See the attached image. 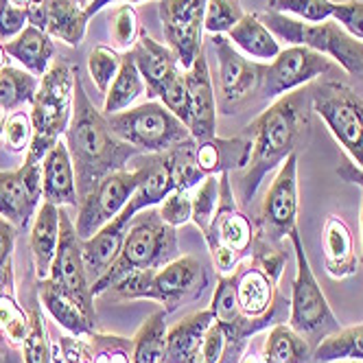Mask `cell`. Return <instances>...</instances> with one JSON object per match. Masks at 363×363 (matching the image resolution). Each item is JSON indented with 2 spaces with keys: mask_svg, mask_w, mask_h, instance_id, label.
Returning <instances> with one entry per match:
<instances>
[{
  "mask_svg": "<svg viewBox=\"0 0 363 363\" xmlns=\"http://www.w3.org/2000/svg\"><path fill=\"white\" fill-rule=\"evenodd\" d=\"M60 344H62L66 363H94L88 337L64 335V337H60Z\"/></svg>",
  "mask_w": 363,
  "mask_h": 363,
  "instance_id": "cell-52",
  "label": "cell"
},
{
  "mask_svg": "<svg viewBox=\"0 0 363 363\" xmlns=\"http://www.w3.org/2000/svg\"><path fill=\"white\" fill-rule=\"evenodd\" d=\"M16 239H18V228L9 223L5 217H0V265L13 261Z\"/></svg>",
  "mask_w": 363,
  "mask_h": 363,
  "instance_id": "cell-53",
  "label": "cell"
},
{
  "mask_svg": "<svg viewBox=\"0 0 363 363\" xmlns=\"http://www.w3.org/2000/svg\"><path fill=\"white\" fill-rule=\"evenodd\" d=\"M147 92V86L143 82V77L129 53H123V64L118 74L114 77V82L106 94V106H103V114L112 116L123 110L134 108V103Z\"/></svg>",
  "mask_w": 363,
  "mask_h": 363,
  "instance_id": "cell-33",
  "label": "cell"
},
{
  "mask_svg": "<svg viewBox=\"0 0 363 363\" xmlns=\"http://www.w3.org/2000/svg\"><path fill=\"white\" fill-rule=\"evenodd\" d=\"M191 201H193V217L191 221L201 230V235L208 230L217 203H219V175H208L199 186L191 191Z\"/></svg>",
  "mask_w": 363,
  "mask_h": 363,
  "instance_id": "cell-43",
  "label": "cell"
},
{
  "mask_svg": "<svg viewBox=\"0 0 363 363\" xmlns=\"http://www.w3.org/2000/svg\"><path fill=\"white\" fill-rule=\"evenodd\" d=\"M140 167L136 169H121L103 177L99 184L79 201L77 208V235L82 241L90 239L108 221L123 213L127 201L132 199L138 182H140Z\"/></svg>",
  "mask_w": 363,
  "mask_h": 363,
  "instance_id": "cell-12",
  "label": "cell"
},
{
  "mask_svg": "<svg viewBox=\"0 0 363 363\" xmlns=\"http://www.w3.org/2000/svg\"><path fill=\"white\" fill-rule=\"evenodd\" d=\"M42 162L24 155V164L0 171V217L18 230L29 228L42 206Z\"/></svg>",
  "mask_w": 363,
  "mask_h": 363,
  "instance_id": "cell-17",
  "label": "cell"
},
{
  "mask_svg": "<svg viewBox=\"0 0 363 363\" xmlns=\"http://www.w3.org/2000/svg\"><path fill=\"white\" fill-rule=\"evenodd\" d=\"M5 118H7V114H0V138H3V127H5Z\"/></svg>",
  "mask_w": 363,
  "mask_h": 363,
  "instance_id": "cell-62",
  "label": "cell"
},
{
  "mask_svg": "<svg viewBox=\"0 0 363 363\" xmlns=\"http://www.w3.org/2000/svg\"><path fill=\"white\" fill-rule=\"evenodd\" d=\"M138 167H140L143 175H140V182H138L132 199L127 201L136 213L160 206V201L175 189L173 173H171V167L167 162L164 153H147L145 162Z\"/></svg>",
  "mask_w": 363,
  "mask_h": 363,
  "instance_id": "cell-29",
  "label": "cell"
},
{
  "mask_svg": "<svg viewBox=\"0 0 363 363\" xmlns=\"http://www.w3.org/2000/svg\"><path fill=\"white\" fill-rule=\"evenodd\" d=\"M77 66L66 60H55L40 79L35 99L31 103V121H33V140L27 158L42 162L70 125L72 106H74V77Z\"/></svg>",
  "mask_w": 363,
  "mask_h": 363,
  "instance_id": "cell-5",
  "label": "cell"
},
{
  "mask_svg": "<svg viewBox=\"0 0 363 363\" xmlns=\"http://www.w3.org/2000/svg\"><path fill=\"white\" fill-rule=\"evenodd\" d=\"M77 3H79L82 7H88V3H90V0H77Z\"/></svg>",
  "mask_w": 363,
  "mask_h": 363,
  "instance_id": "cell-63",
  "label": "cell"
},
{
  "mask_svg": "<svg viewBox=\"0 0 363 363\" xmlns=\"http://www.w3.org/2000/svg\"><path fill=\"white\" fill-rule=\"evenodd\" d=\"M33 140V121L31 112L16 110L7 114L5 127H3V143L5 149L11 153H27L29 145Z\"/></svg>",
  "mask_w": 363,
  "mask_h": 363,
  "instance_id": "cell-46",
  "label": "cell"
},
{
  "mask_svg": "<svg viewBox=\"0 0 363 363\" xmlns=\"http://www.w3.org/2000/svg\"><path fill=\"white\" fill-rule=\"evenodd\" d=\"M258 18L265 27L289 46H306L328 60L337 62L350 74H363V42L354 40L346 33L335 20H326L320 24H306L302 20L282 16L276 11H261Z\"/></svg>",
  "mask_w": 363,
  "mask_h": 363,
  "instance_id": "cell-7",
  "label": "cell"
},
{
  "mask_svg": "<svg viewBox=\"0 0 363 363\" xmlns=\"http://www.w3.org/2000/svg\"><path fill=\"white\" fill-rule=\"evenodd\" d=\"M250 153H252V143L245 134L232 138L215 136L208 140H197L195 160L201 173L208 177V175L243 171L247 167Z\"/></svg>",
  "mask_w": 363,
  "mask_h": 363,
  "instance_id": "cell-25",
  "label": "cell"
},
{
  "mask_svg": "<svg viewBox=\"0 0 363 363\" xmlns=\"http://www.w3.org/2000/svg\"><path fill=\"white\" fill-rule=\"evenodd\" d=\"M289 241L296 256V278H294L291 302H289V326L315 348L328 335L340 330L342 324L335 318L320 282L313 269H311L298 228L291 230Z\"/></svg>",
  "mask_w": 363,
  "mask_h": 363,
  "instance_id": "cell-8",
  "label": "cell"
},
{
  "mask_svg": "<svg viewBox=\"0 0 363 363\" xmlns=\"http://www.w3.org/2000/svg\"><path fill=\"white\" fill-rule=\"evenodd\" d=\"M0 296H16V272L13 261L0 265Z\"/></svg>",
  "mask_w": 363,
  "mask_h": 363,
  "instance_id": "cell-55",
  "label": "cell"
},
{
  "mask_svg": "<svg viewBox=\"0 0 363 363\" xmlns=\"http://www.w3.org/2000/svg\"><path fill=\"white\" fill-rule=\"evenodd\" d=\"M245 16L239 0H208L203 16V31L211 35H228L230 29Z\"/></svg>",
  "mask_w": 363,
  "mask_h": 363,
  "instance_id": "cell-45",
  "label": "cell"
},
{
  "mask_svg": "<svg viewBox=\"0 0 363 363\" xmlns=\"http://www.w3.org/2000/svg\"><path fill=\"white\" fill-rule=\"evenodd\" d=\"M337 363H363V361H337Z\"/></svg>",
  "mask_w": 363,
  "mask_h": 363,
  "instance_id": "cell-64",
  "label": "cell"
},
{
  "mask_svg": "<svg viewBox=\"0 0 363 363\" xmlns=\"http://www.w3.org/2000/svg\"><path fill=\"white\" fill-rule=\"evenodd\" d=\"M29 315H31V326L27 333V340H24V344L20 346L22 359H24V363H50V359H53V354H50L53 342L48 340L46 320H44L38 304L31 306Z\"/></svg>",
  "mask_w": 363,
  "mask_h": 363,
  "instance_id": "cell-41",
  "label": "cell"
},
{
  "mask_svg": "<svg viewBox=\"0 0 363 363\" xmlns=\"http://www.w3.org/2000/svg\"><path fill=\"white\" fill-rule=\"evenodd\" d=\"M158 213L164 223L171 228L186 225L193 217V201H191V191L184 189H173L158 206Z\"/></svg>",
  "mask_w": 363,
  "mask_h": 363,
  "instance_id": "cell-48",
  "label": "cell"
},
{
  "mask_svg": "<svg viewBox=\"0 0 363 363\" xmlns=\"http://www.w3.org/2000/svg\"><path fill=\"white\" fill-rule=\"evenodd\" d=\"M232 276H235V291L241 315L252 326H256V330L278 324V304H282L278 296V282L272 280V276L250 256Z\"/></svg>",
  "mask_w": 363,
  "mask_h": 363,
  "instance_id": "cell-18",
  "label": "cell"
},
{
  "mask_svg": "<svg viewBox=\"0 0 363 363\" xmlns=\"http://www.w3.org/2000/svg\"><path fill=\"white\" fill-rule=\"evenodd\" d=\"M239 363H265V359H263V352H256L254 348H247L239 357Z\"/></svg>",
  "mask_w": 363,
  "mask_h": 363,
  "instance_id": "cell-58",
  "label": "cell"
},
{
  "mask_svg": "<svg viewBox=\"0 0 363 363\" xmlns=\"http://www.w3.org/2000/svg\"><path fill=\"white\" fill-rule=\"evenodd\" d=\"M313 359L322 363L337 361H363V324L342 326L313 348Z\"/></svg>",
  "mask_w": 363,
  "mask_h": 363,
  "instance_id": "cell-36",
  "label": "cell"
},
{
  "mask_svg": "<svg viewBox=\"0 0 363 363\" xmlns=\"http://www.w3.org/2000/svg\"><path fill=\"white\" fill-rule=\"evenodd\" d=\"M5 50L11 60H16L24 70L31 72L38 79L46 74V70L53 64L55 55V42L46 31L38 27H24L20 35L5 44Z\"/></svg>",
  "mask_w": 363,
  "mask_h": 363,
  "instance_id": "cell-30",
  "label": "cell"
},
{
  "mask_svg": "<svg viewBox=\"0 0 363 363\" xmlns=\"http://www.w3.org/2000/svg\"><path fill=\"white\" fill-rule=\"evenodd\" d=\"M265 363H311L313 346L289 324H274L263 344Z\"/></svg>",
  "mask_w": 363,
  "mask_h": 363,
  "instance_id": "cell-32",
  "label": "cell"
},
{
  "mask_svg": "<svg viewBox=\"0 0 363 363\" xmlns=\"http://www.w3.org/2000/svg\"><path fill=\"white\" fill-rule=\"evenodd\" d=\"M203 237L219 276L235 274L252 252L256 239V223L241 211L230 173L219 175V203Z\"/></svg>",
  "mask_w": 363,
  "mask_h": 363,
  "instance_id": "cell-6",
  "label": "cell"
},
{
  "mask_svg": "<svg viewBox=\"0 0 363 363\" xmlns=\"http://www.w3.org/2000/svg\"><path fill=\"white\" fill-rule=\"evenodd\" d=\"M112 42L116 50H123V53H129L134 48V44L140 38V20H138V11L134 5L123 3L114 9L112 13Z\"/></svg>",
  "mask_w": 363,
  "mask_h": 363,
  "instance_id": "cell-44",
  "label": "cell"
},
{
  "mask_svg": "<svg viewBox=\"0 0 363 363\" xmlns=\"http://www.w3.org/2000/svg\"><path fill=\"white\" fill-rule=\"evenodd\" d=\"M215 322L211 308L197 311L186 315L182 322L173 324L167 330V348H164V363H184L189 354L199 346L206 330Z\"/></svg>",
  "mask_w": 363,
  "mask_h": 363,
  "instance_id": "cell-31",
  "label": "cell"
},
{
  "mask_svg": "<svg viewBox=\"0 0 363 363\" xmlns=\"http://www.w3.org/2000/svg\"><path fill=\"white\" fill-rule=\"evenodd\" d=\"M66 147L77 175V193L86 197L99 182L127 167L129 160L140 155L138 149L123 143L110 127L108 116L99 112L90 101L84 82L77 70L74 77V106L72 118L66 129Z\"/></svg>",
  "mask_w": 363,
  "mask_h": 363,
  "instance_id": "cell-2",
  "label": "cell"
},
{
  "mask_svg": "<svg viewBox=\"0 0 363 363\" xmlns=\"http://www.w3.org/2000/svg\"><path fill=\"white\" fill-rule=\"evenodd\" d=\"M211 42L219 64V108L223 114H235L254 94H261L265 64L247 60L225 35H213Z\"/></svg>",
  "mask_w": 363,
  "mask_h": 363,
  "instance_id": "cell-14",
  "label": "cell"
},
{
  "mask_svg": "<svg viewBox=\"0 0 363 363\" xmlns=\"http://www.w3.org/2000/svg\"><path fill=\"white\" fill-rule=\"evenodd\" d=\"M42 197L66 208H79V193H77V175L70 160L66 143L60 138L42 160Z\"/></svg>",
  "mask_w": 363,
  "mask_h": 363,
  "instance_id": "cell-23",
  "label": "cell"
},
{
  "mask_svg": "<svg viewBox=\"0 0 363 363\" xmlns=\"http://www.w3.org/2000/svg\"><path fill=\"white\" fill-rule=\"evenodd\" d=\"M267 11L289 16L306 24H320L333 20L335 3L333 0H269Z\"/></svg>",
  "mask_w": 363,
  "mask_h": 363,
  "instance_id": "cell-39",
  "label": "cell"
},
{
  "mask_svg": "<svg viewBox=\"0 0 363 363\" xmlns=\"http://www.w3.org/2000/svg\"><path fill=\"white\" fill-rule=\"evenodd\" d=\"M333 20L350 33L354 40L363 42V0H346V3H335Z\"/></svg>",
  "mask_w": 363,
  "mask_h": 363,
  "instance_id": "cell-50",
  "label": "cell"
},
{
  "mask_svg": "<svg viewBox=\"0 0 363 363\" xmlns=\"http://www.w3.org/2000/svg\"><path fill=\"white\" fill-rule=\"evenodd\" d=\"M167 311L160 308L151 313L136 335L134 342V363H164V348H167Z\"/></svg>",
  "mask_w": 363,
  "mask_h": 363,
  "instance_id": "cell-34",
  "label": "cell"
},
{
  "mask_svg": "<svg viewBox=\"0 0 363 363\" xmlns=\"http://www.w3.org/2000/svg\"><path fill=\"white\" fill-rule=\"evenodd\" d=\"M60 245V206L42 201L33 217L31 235H29V247L33 256V269L35 278L44 280L50 276L55 254Z\"/></svg>",
  "mask_w": 363,
  "mask_h": 363,
  "instance_id": "cell-26",
  "label": "cell"
},
{
  "mask_svg": "<svg viewBox=\"0 0 363 363\" xmlns=\"http://www.w3.org/2000/svg\"><path fill=\"white\" fill-rule=\"evenodd\" d=\"M112 132L140 153H164L182 140L191 138L189 127L173 116L160 101H147L140 106L108 116Z\"/></svg>",
  "mask_w": 363,
  "mask_h": 363,
  "instance_id": "cell-10",
  "label": "cell"
},
{
  "mask_svg": "<svg viewBox=\"0 0 363 363\" xmlns=\"http://www.w3.org/2000/svg\"><path fill=\"white\" fill-rule=\"evenodd\" d=\"M7 57H9V55H7V50H5V44L0 42V70H3V68H7V66H9V64H7V62H9Z\"/></svg>",
  "mask_w": 363,
  "mask_h": 363,
  "instance_id": "cell-60",
  "label": "cell"
},
{
  "mask_svg": "<svg viewBox=\"0 0 363 363\" xmlns=\"http://www.w3.org/2000/svg\"><path fill=\"white\" fill-rule=\"evenodd\" d=\"M20 348H13L7 344V348L3 350V363H24L22 359V352H18Z\"/></svg>",
  "mask_w": 363,
  "mask_h": 363,
  "instance_id": "cell-57",
  "label": "cell"
},
{
  "mask_svg": "<svg viewBox=\"0 0 363 363\" xmlns=\"http://www.w3.org/2000/svg\"><path fill=\"white\" fill-rule=\"evenodd\" d=\"M337 175H340L344 182H348V184L359 186V189L363 191V169H361V167H357L350 158H348V160H344L340 167H337Z\"/></svg>",
  "mask_w": 363,
  "mask_h": 363,
  "instance_id": "cell-54",
  "label": "cell"
},
{
  "mask_svg": "<svg viewBox=\"0 0 363 363\" xmlns=\"http://www.w3.org/2000/svg\"><path fill=\"white\" fill-rule=\"evenodd\" d=\"M225 352H228V337L219 326V322L215 320L211 328L206 330L199 346L189 354L184 363H221Z\"/></svg>",
  "mask_w": 363,
  "mask_h": 363,
  "instance_id": "cell-47",
  "label": "cell"
},
{
  "mask_svg": "<svg viewBox=\"0 0 363 363\" xmlns=\"http://www.w3.org/2000/svg\"><path fill=\"white\" fill-rule=\"evenodd\" d=\"M88 13L77 0H42L29 9V24L46 31L53 40L79 46L86 38Z\"/></svg>",
  "mask_w": 363,
  "mask_h": 363,
  "instance_id": "cell-20",
  "label": "cell"
},
{
  "mask_svg": "<svg viewBox=\"0 0 363 363\" xmlns=\"http://www.w3.org/2000/svg\"><path fill=\"white\" fill-rule=\"evenodd\" d=\"M138 213L132 208V206H125L123 213L116 215L112 221H108L99 232L86 241H82V252H84V263H86V272L90 278V284H94L103 274H106L112 263L118 258L129 223L136 217Z\"/></svg>",
  "mask_w": 363,
  "mask_h": 363,
  "instance_id": "cell-22",
  "label": "cell"
},
{
  "mask_svg": "<svg viewBox=\"0 0 363 363\" xmlns=\"http://www.w3.org/2000/svg\"><path fill=\"white\" fill-rule=\"evenodd\" d=\"M311 127V92L296 90L289 92L258 114L245 129L243 134L252 143V153L247 167L237 171V179L230 175L232 182H237L239 201L247 206L265 177L274 173L304 140V134Z\"/></svg>",
  "mask_w": 363,
  "mask_h": 363,
  "instance_id": "cell-1",
  "label": "cell"
},
{
  "mask_svg": "<svg viewBox=\"0 0 363 363\" xmlns=\"http://www.w3.org/2000/svg\"><path fill=\"white\" fill-rule=\"evenodd\" d=\"M160 103L173 116H177L182 123L189 127L191 103H189V88H186V79H184V70H182L175 79L164 88V92L160 94Z\"/></svg>",
  "mask_w": 363,
  "mask_h": 363,
  "instance_id": "cell-49",
  "label": "cell"
},
{
  "mask_svg": "<svg viewBox=\"0 0 363 363\" xmlns=\"http://www.w3.org/2000/svg\"><path fill=\"white\" fill-rule=\"evenodd\" d=\"M38 296L46 308V313L72 337H88L94 333V322L88 320L82 306L55 280H38Z\"/></svg>",
  "mask_w": 363,
  "mask_h": 363,
  "instance_id": "cell-27",
  "label": "cell"
},
{
  "mask_svg": "<svg viewBox=\"0 0 363 363\" xmlns=\"http://www.w3.org/2000/svg\"><path fill=\"white\" fill-rule=\"evenodd\" d=\"M298 153H291L276 169L261 206L256 232L272 245H280L284 239H289L291 230L298 228Z\"/></svg>",
  "mask_w": 363,
  "mask_h": 363,
  "instance_id": "cell-11",
  "label": "cell"
},
{
  "mask_svg": "<svg viewBox=\"0 0 363 363\" xmlns=\"http://www.w3.org/2000/svg\"><path fill=\"white\" fill-rule=\"evenodd\" d=\"M230 44L247 60L258 64H269L280 53V40L265 27L258 13H245L235 29H230L228 35Z\"/></svg>",
  "mask_w": 363,
  "mask_h": 363,
  "instance_id": "cell-28",
  "label": "cell"
},
{
  "mask_svg": "<svg viewBox=\"0 0 363 363\" xmlns=\"http://www.w3.org/2000/svg\"><path fill=\"white\" fill-rule=\"evenodd\" d=\"M40 79L24 68L7 66L0 70V112L11 114L22 106H31Z\"/></svg>",
  "mask_w": 363,
  "mask_h": 363,
  "instance_id": "cell-35",
  "label": "cell"
},
{
  "mask_svg": "<svg viewBox=\"0 0 363 363\" xmlns=\"http://www.w3.org/2000/svg\"><path fill=\"white\" fill-rule=\"evenodd\" d=\"M123 64V53L112 46L106 44H99L90 50L88 55V72H90V79L92 84L99 88V92L108 94L114 77L118 74Z\"/></svg>",
  "mask_w": 363,
  "mask_h": 363,
  "instance_id": "cell-40",
  "label": "cell"
},
{
  "mask_svg": "<svg viewBox=\"0 0 363 363\" xmlns=\"http://www.w3.org/2000/svg\"><path fill=\"white\" fill-rule=\"evenodd\" d=\"M11 5H16V7H20V9H31L33 5H38V3H42V0H9Z\"/></svg>",
  "mask_w": 363,
  "mask_h": 363,
  "instance_id": "cell-59",
  "label": "cell"
},
{
  "mask_svg": "<svg viewBox=\"0 0 363 363\" xmlns=\"http://www.w3.org/2000/svg\"><path fill=\"white\" fill-rule=\"evenodd\" d=\"M112 3H118V5H123V3H129V5H138V3H147V0H90L88 7H86V13H88V18H92V16H94V13H99L101 9L110 7Z\"/></svg>",
  "mask_w": 363,
  "mask_h": 363,
  "instance_id": "cell-56",
  "label": "cell"
},
{
  "mask_svg": "<svg viewBox=\"0 0 363 363\" xmlns=\"http://www.w3.org/2000/svg\"><path fill=\"white\" fill-rule=\"evenodd\" d=\"M330 68L333 62L318 50L306 46H287L280 50L274 62L265 64L263 86L258 96L274 103L284 94L313 84L322 74H328Z\"/></svg>",
  "mask_w": 363,
  "mask_h": 363,
  "instance_id": "cell-13",
  "label": "cell"
},
{
  "mask_svg": "<svg viewBox=\"0 0 363 363\" xmlns=\"http://www.w3.org/2000/svg\"><path fill=\"white\" fill-rule=\"evenodd\" d=\"M195 147H197V140L191 136L186 140H182L179 145L171 147L169 151H164L167 162L173 173L175 189L193 191L206 179V175L201 173V169L197 167V160H195Z\"/></svg>",
  "mask_w": 363,
  "mask_h": 363,
  "instance_id": "cell-37",
  "label": "cell"
},
{
  "mask_svg": "<svg viewBox=\"0 0 363 363\" xmlns=\"http://www.w3.org/2000/svg\"><path fill=\"white\" fill-rule=\"evenodd\" d=\"M208 0H160L164 40L182 68H191L203 48V16Z\"/></svg>",
  "mask_w": 363,
  "mask_h": 363,
  "instance_id": "cell-16",
  "label": "cell"
},
{
  "mask_svg": "<svg viewBox=\"0 0 363 363\" xmlns=\"http://www.w3.org/2000/svg\"><path fill=\"white\" fill-rule=\"evenodd\" d=\"M359 261L363 265V193H361V254H359Z\"/></svg>",
  "mask_w": 363,
  "mask_h": 363,
  "instance_id": "cell-61",
  "label": "cell"
},
{
  "mask_svg": "<svg viewBox=\"0 0 363 363\" xmlns=\"http://www.w3.org/2000/svg\"><path fill=\"white\" fill-rule=\"evenodd\" d=\"M184 79L189 88V103H191V121L189 132L195 140H208L217 136V96L208 68L206 48L199 50L197 60L191 68L184 70Z\"/></svg>",
  "mask_w": 363,
  "mask_h": 363,
  "instance_id": "cell-19",
  "label": "cell"
},
{
  "mask_svg": "<svg viewBox=\"0 0 363 363\" xmlns=\"http://www.w3.org/2000/svg\"><path fill=\"white\" fill-rule=\"evenodd\" d=\"M208 287V274L195 256H177L160 269H138L127 274L99 298L108 302L153 300L162 304L167 313L195 302Z\"/></svg>",
  "mask_w": 363,
  "mask_h": 363,
  "instance_id": "cell-3",
  "label": "cell"
},
{
  "mask_svg": "<svg viewBox=\"0 0 363 363\" xmlns=\"http://www.w3.org/2000/svg\"><path fill=\"white\" fill-rule=\"evenodd\" d=\"M94 363H134V342L121 335H88Z\"/></svg>",
  "mask_w": 363,
  "mask_h": 363,
  "instance_id": "cell-42",
  "label": "cell"
},
{
  "mask_svg": "<svg viewBox=\"0 0 363 363\" xmlns=\"http://www.w3.org/2000/svg\"><path fill=\"white\" fill-rule=\"evenodd\" d=\"M308 92L311 110L326 123L348 158L363 169V96L335 79H324Z\"/></svg>",
  "mask_w": 363,
  "mask_h": 363,
  "instance_id": "cell-9",
  "label": "cell"
},
{
  "mask_svg": "<svg viewBox=\"0 0 363 363\" xmlns=\"http://www.w3.org/2000/svg\"><path fill=\"white\" fill-rule=\"evenodd\" d=\"M50 280L74 298V302L82 306V311L88 315L90 322H96V311H94V296H92V284L86 272L84 263V252H82V239L77 235V228L66 213V208H60V245L53 267H50Z\"/></svg>",
  "mask_w": 363,
  "mask_h": 363,
  "instance_id": "cell-15",
  "label": "cell"
},
{
  "mask_svg": "<svg viewBox=\"0 0 363 363\" xmlns=\"http://www.w3.org/2000/svg\"><path fill=\"white\" fill-rule=\"evenodd\" d=\"M177 256V230L162 221L158 208H145L129 223L118 258L92 284V296L99 298L127 274L138 269H160L167 263L175 261Z\"/></svg>",
  "mask_w": 363,
  "mask_h": 363,
  "instance_id": "cell-4",
  "label": "cell"
},
{
  "mask_svg": "<svg viewBox=\"0 0 363 363\" xmlns=\"http://www.w3.org/2000/svg\"><path fill=\"white\" fill-rule=\"evenodd\" d=\"M31 326V315L18 304L16 296H0V335L3 340L20 348L27 340V333Z\"/></svg>",
  "mask_w": 363,
  "mask_h": 363,
  "instance_id": "cell-38",
  "label": "cell"
},
{
  "mask_svg": "<svg viewBox=\"0 0 363 363\" xmlns=\"http://www.w3.org/2000/svg\"><path fill=\"white\" fill-rule=\"evenodd\" d=\"M24 27H29V11L11 5L9 0H0V42H11Z\"/></svg>",
  "mask_w": 363,
  "mask_h": 363,
  "instance_id": "cell-51",
  "label": "cell"
},
{
  "mask_svg": "<svg viewBox=\"0 0 363 363\" xmlns=\"http://www.w3.org/2000/svg\"><path fill=\"white\" fill-rule=\"evenodd\" d=\"M129 55H132V60H134L140 77H143V82L147 86V96L151 101L160 99L164 88L175 79L182 70H184L179 66V60L171 50L169 44L153 40L145 31L140 33L134 48L129 50Z\"/></svg>",
  "mask_w": 363,
  "mask_h": 363,
  "instance_id": "cell-21",
  "label": "cell"
},
{
  "mask_svg": "<svg viewBox=\"0 0 363 363\" xmlns=\"http://www.w3.org/2000/svg\"><path fill=\"white\" fill-rule=\"evenodd\" d=\"M324 267L333 280H344L359 272V254L354 252V239L350 225L340 215H326L324 225Z\"/></svg>",
  "mask_w": 363,
  "mask_h": 363,
  "instance_id": "cell-24",
  "label": "cell"
}]
</instances>
